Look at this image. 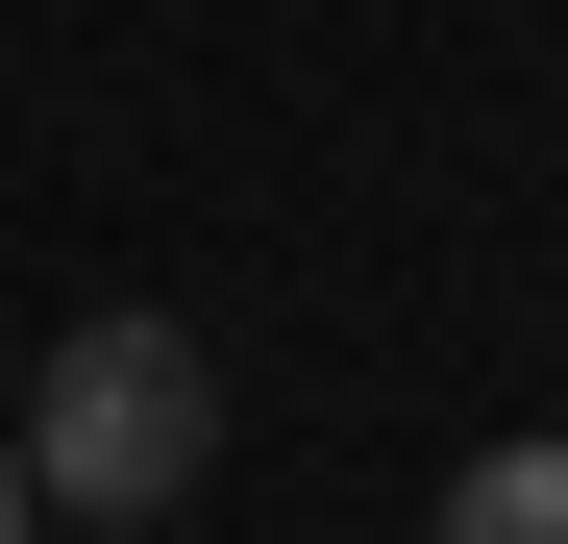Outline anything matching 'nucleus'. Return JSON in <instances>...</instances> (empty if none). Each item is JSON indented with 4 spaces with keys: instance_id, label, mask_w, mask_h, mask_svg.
Returning <instances> with one entry per match:
<instances>
[{
    "instance_id": "f257e3e1",
    "label": "nucleus",
    "mask_w": 568,
    "mask_h": 544,
    "mask_svg": "<svg viewBox=\"0 0 568 544\" xmlns=\"http://www.w3.org/2000/svg\"><path fill=\"white\" fill-rule=\"evenodd\" d=\"M26 520L50 544H124V520H173L223 471V346L199 322H149V298H100V322H50V372H26Z\"/></svg>"
},
{
    "instance_id": "f03ea898",
    "label": "nucleus",
    "mask_w": 568,
    "mask_h": 544,
    "mask_svg": "<svg viewBox=\"0 0 568 544\" xmlns=\"http://www.w3.org/2000/svg\"><path fill=\"white\" fill-rule=\"evenodd\" d=\"M420 544H568V445H469L420 495Z\"/></svg>"
},
{
    "instance_id": "7ed1b4c3",
    "label": "nucleus",
    "mask_w": 568,
    "mask_h": 544,
    "mask_svg": "<svg viewBox=\"0 0 568 544\" xmlns=\"http://www.w3.org/2000/svg\"><path fill=\"white\" fill-rule=\"evenodd\" d=\"M0 544H50V520H26V445H0Z\"/></svg>"
}]
</instances>
